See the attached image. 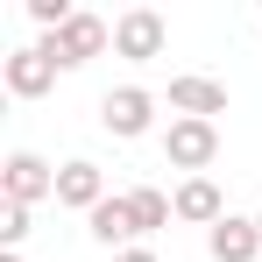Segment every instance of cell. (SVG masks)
Here are the masks:
<instances>
[{"label": "cell", "instance_id": "cell-12", "mask_svg": "<svg viewBox=\"0 0 262 262\" xmlns=\"http://www.w3.org/2000/svg\"><path fill=\"white\" fill-rule=\"evenodd\" d=\"M128 199H135V220H142V234H156V227H170V220H177V206L156 191V184H135Z\"/></svg>", "mask_w": 262, "mask_h": 262}, {"label": "cell", "instance_id": "cell-17", "mask_svg": "<svg viewBox=\"0 0 262 262\" xmlns=\"http://www.w3.org/2000/svg\"><path fill=\"white\" fill-rule=\"evenodd\" d=\"M255 227H262V213H255Z\"/></svg>", "mask_w": 262, "mask_h": 262}, {"label": "cell", "instance_id": "cell-2", "mask_svg": "<svg viewBox=\"0 0 262 262\" xmlns=\"http://www.w3.org/2000/svg\"><path fill=\"white\" fill-rule=\"evenodd\" d=\"M106 43H114V21H99V14H85V7H78L57 36H43V50H50V64H57V71H85Z\"/></svg>", "mask_w": 262, "mask_h": 262}, {"label": "cell", "instance_id": "cell-6", "mask_svg": "<svg viewBox=\"0 0 262 262\" xmlns=\"http://www.w3.org/2000/svg\"><path fill=\"white\" fill-rule=\"evenodd\" d=\"M0 85L14 92V99H43V92L57 85V64H50V50H43V43L7 50V64H0Z\"/></svg>", "mask_w": 262, "mask_h": 262}, {"label": "cell", "instance_id": "cell-3", "mask_svg": "<svg viewBox=\"0 0 262 262\" xmlns=\"http://www.w3.org/2000/svg\"><path fill=\"white\" fill-rule=\"evenodd\" d=\"M99 128L114 135V142H142V135L156 128V92L149 85H114L99 99Z\"/></svg>", "mask_w": 262, "mask_h": 262}, {"label": "cell", "instance_id": "cell-15", "mask_svg": "<svg viewBox=\"0 0 262 262\" xmlns=\"http://www.w3.org/2000/svg\"><path fill=\"white\" fill-rule=\"evenodd\" d=\"M114 262H156V248H142V241H135V248H121Z\"/></svg>", "mask_w": 262, "mask_h": 262}, {"label": "cell", "instance_id": "cell-16", "mask_svg": "<svg viewBox=\"0 0 262 262\" xmlns=\"http://www.w3.org/2000/svg\"><path fill=\"white\" fill-rule=\"evenodd\" d=\"M0 262H21V248H0Z\"/></svg>", "mask_w": 262, "mask_h": 262}, {"label": "cell", "instance_id": "cell-7", "mask_svg": "<svg viewBox=\"0 0 262 262\" xmlns=\"http://www.w3.org/2000/svg\"><path fill=\"white\" fill-rule=\"evenodd\" d=\"M85 234L99 241V248H114V255H121V248H135V241H142V220H135V199H128V191H114L106 206H92V213H85Z\"/></svg>", "mask_w": 262, "mask_h": 262}, {"label": "cell", "instance_id": "cell-8", "mask_svg": "<svg viewBox=\"0 0 262 262\" xmlns=\"http://www.w3.org/2000/svg\"><path fill=\"white\" fill-rule=\"evenodd\" d=\"M170 114H184V121H220V114H227V85L206 78V71H177L170 78Z\"/></svg>", "mask_w": 262, "mask_h": 262}, {"label": "cell", "instance_id": "cell-4", "mask_svg": "<svg viewBox=\"0 0 262 262\" xmlns=\"http://www.w3.org/2000/svg\"><path fill=\"white\" fill-rule=\"evenodd\" d=\"M0 199L7 206H43V199H57V170H50L36 149H14L0 163Z\"/></svg>", "mask_w": 262, "mask_h": 262}, {"label": "cell", "instance_id": "cell-5", "mask_svg": "<svg viewBox=\"0 0 262 262\" xmlns=\"http://www.w3.org/2000/svg\"><path fill=\"white\" fill-rule=\"evenodd\" d=\"M163 43H170V21H163L156 7H128V14H114V57L149 64V57H163Z\"/></svg>", "mask_w": 262, "mask_h": 262}, {"label": "cell", "instance_id": "cell-1", "mask_svg": "<svg viewBox=\"0 0 262 262\" xmlns=\"http://www.w3.org/2000/svg\"><path fill=\"white\" fill-rule=\"evenodd\" d=\"M220 156V121H184V114H170V128H163V163L184 177H206Z\"/></svg>", "mask_w": 262, "mask_h": 262}, {"label": "cell", "instance_id": "cell-13", "mask_svg": "<svg viewBox=\"0 0 262 262\" xmlns=\"http://www.w3.org/2000/svg\"><path fill=\"white\" fill-rule=\"evenodd\" d=\"M21 14H29V21H36L43 36H57V29H64V21H71L78 7H71V0H21Z\"/></svg>", "mask_w": 262, "mask_h": 262}, {"label": "cell", "instance_id": "cell-14", "mask_svg": "<svg viewBox=\"0 0 262 262\" xmlns=\"http://www.w3.org/2000/svg\"><path fill=\"white\" fill-rule=\"evenodd\" d=\"M29 241V206H7L0 199V248H21Z\"/></svg>", "mask_w": 262, "mask_h": 262}, {"label": "cell", "instance_id": "cell-11", "mask_svg": "<svg viewBox=\"0 0 262 262\" xmlns=\"http://www.w3.org/2000/svg\"><path fill=\"white\" fill-rule=\"evenodd\" d=\"M170 206H177V220H191V227H206V234L227 220V199H220L213 177H184V184L170 191Z\"/></svg>", "mask_w": 262, "mask_h": 262}, {"label": "cell", "instance_id": "cell-9", "mask_svg": "<svg viewBox=\"0 0 262 262\" xmlns=\"http://www.w3.org/2000/svg\"><path fill=\"white\" fill-rule=\"evenodd\" d=\"M114 191H106V170L85 163V156H71L64 170H57V206H71V213H92V206H106Z\"/></svg>", "mask_w": 262, "mask_h": 262}, {"label": "cell", "instance_id": "cell-10", "mask_svg": "<svg viewBox=\"0 0 262 262\" xmlns=\"http://www.w3.org/2000/svg\"><path fill=\"white\" fill-rule=\"evenodd\" d=\"M206 255L213 262H262V227L241 220V213H227L213 234H206Z\"/></svg>", "mask_w": 262, "mask_h": 262}]
</instances>
